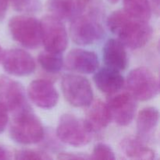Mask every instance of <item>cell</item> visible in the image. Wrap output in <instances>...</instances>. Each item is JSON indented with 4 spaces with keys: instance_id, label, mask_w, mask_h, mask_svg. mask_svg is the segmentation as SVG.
Segmentation results:
<instances>
[{
    "instance_id": "cell-1",
    "label": "cell",
    "mask_w": 160,
    "mask_h": 160,
    "mask_svg": "<svg viewBox=\"0 0 160 160\" xmlns=\"http://www.w3.org/2000/svg\"><path fill=\"white\" fill-rule=\"evenodd\" d=\"M107 25L118 40L131 49L144 47L152 36V28L148 21L135 18L124 10L112 12L108 17Z\"/></svg>"
},
{
    "instance_id": "cell-2",
    "label": "cell",
    "mask_w": 160,
    "mask_h": 160,
    "mask_svg": "<svg viewBox=\"0 0 160 160\" xmlns=\"http://www.w3.org/2000/svg\"><path fill=\"white\" fill-rule=\"evenodd\" d=\"M9 127V135L12 140L22 145L38 143L45 136L42 122L37 116L28 107L12 114Z\"/></svg>"
},
{
    "instance_id": "cell-3",
    "label": "cell",
    "mask_w": 160,
    "mask_h": 160,
    "mask_svg": "<svg viewBox=\"0 0 160 160\" xmlns=\"http://www.w3.org/2000/svg\"><path fill=\"white\" fill-rule=\"evenodd\" d=\"M94 131L84 120L72 114H64L59 118L56 136L63 143L74 147L88 145L92 139Z\"/></svg>"
},
{
    "instance_id": "cell-4",
    "label": "cell",
    "mask_w": 160,
    "mask_h": 160,
    "mask_svg": "<svg viewBox=\"0 0 160 160\" xmlns=\"http://www.w3.org/2000/svg\"><path fill=\"white\" fill-rule=\"evenodd\" d=\"M9 30L12 39L30 49L38 48L42 43L41 22L28 16H15L9 20Z\"/></svg>"
},
{
    "instance_id": "cell-5",
    "label": "cell",
    "mask_w": 160,
    "mask_h": 160,
    "mask_svg": "<svg viewBox=\"0 0 160 160\" xmlns=\"http://www.w3.org/2000/svg\"><path fill=\"white\" fill-rule=\"evenodd\" d=\"M126 85L128 92L138 101H148L159 93V82L156 75L145 67L131 70L128 75Z\"/></svg>"
},
{
    "instance_id": "cell-6",
    "label": "cell",
    "mask_w": 160,
    "mask_h": 160,
    "mask_svg": "<svg viewBox=\"0 0 160 160\" xmlns=\"http://www.w3.org/2000/svg\"><path fill=\"white\" fill-rule=\"evenodd\" d=\"M98 16L93 13H79L72 19L70 34L75 44L88 45L101 40L104 30L98 20Z\"/></svg>"
},
{
    "instance_id": "cell-7",
    "label": "cell",
    "mask_w": 160,
    "mask_h": 160,
    "mask_svg": "<svg viewBox=\"0 0 160 160\" xmlns=\"http://www.w3.org/2000/svg\"><path fill=\"white\" fill-rule=\"evenodd\" d=\"M62 91L67 102L75 107H87L93 101V91L87 78L67 74L62 78Z\"/></svg>"
},
{
    "instance_id": "cell-8",
    "label": "cell",
    "mask_w": 160,
    "mask_h": 160,
    "mask_svg": "<svg viewBox=\"0 0 160 160\" xmlns=\"http://www.w3.org/2000/svg\"><path fill=\"white\" fill-rule=\"evenodd\" d=\"M42 43L45 50L62 53L68 45V34L62 20L52 15L41 20Z\"/></svg>"
},
{
    "instance_id": "cell-9",
    "label": "cell",
    "mask_w": 160,
    "mask_h": 160,
    "mask_svg": "<svg viewBox=\"0 0 160 160\" xmlns=\"http://www.w3.org/2000/svg\"><path fill=\"white\" fill-rule=\"evenodd\" d=\"M137 101L128 92H117L109 95L107 106L112 120L119 126L129 125L136 115Z\"/></svg>"
},
{
    "instance_id": "cell-10",
    "label": "cell",
    "mask_w": 160,
    "mask_h": 160,
    "mask_svg": "<svg viewBox=\"0 0 160 160\" xmlns=\"http://www.w3.org/2000/svg\"><path fill=\"white\" fill-rule=\"evenodd\" d=\"M0 102L12 114L29 107L22 84L4 75L0 76Z\"/></svg>"
},
{
    "instance_id": "cell-11",
    "label": "cell",
    "mask_w": 160,
    "mask_h": 160,
    "mask_svg": "<svg viewBox=\"0 0 160 160\" xmlns=\"http://www.w3.org/2000/svg\"><path fill=\"white\" fill-rule=\"evenodd\" d=\"M0 62L6 73L16 77L28 76L36 69L34 58L28 52L20 48L3 52Z\"/></svg>"
},
{
    "instance_id": "cell-12",
    "label": "cell",
    "mask_w": 160,
    "mask_h": 160,
    "mask_svg": "<svg viewBox=\"0 0 160 160\" xmlns=\"http://www.w3.org/2000/svg\"><path fill=\"white\" fill-rule=\"evenodd\" d=\"M30 99L38 107L49 109L58 103L59 94L49 81L38 79L33 81L29 84L28 90Z\"/></svg>"
},
{
    "instance_id": "cell-13",
    "label": "cell",
    "mask_w": 160,
    "mask_h": 160,
    "mask_svg": "<svg viewBox=\"0 0 160 160\" xmlns=\"http://www.w3.org/2000/svg\"><path fill=\"white\" fill-rule=\"evenodd\" d=\"M64 64L71 71L90 74L98 70L99 62L94 52L75 48L69 52Z\"/></svg>"
},
{
    "instance_id": "cell-14",
    "label": "cell",
    "mask_w": 160,
    "mask_h": 160,
    "mask_svg": "<svg viewBox=\"0 0 160 160\" xmlns=\"http://www.w3.org/2000/svg\"><path fill=\"white\" fill-rule=\"evenodd\" d=\"M93 77L96 87L103 93L110 95L120 92L125 84V80L120 71L106 67L95 72Z\"/></svg>"
},
{
    "instance_id": "cell-15",
    "label": "cell",
    "mask_w": 160,
    "mask_h": 160,
    "mask_svg": "<svg viewBox=\"0 0 160 160\" xmlns=\"http://www.w3.org/2000/svg\"><path fill=\"white\" fill-rule=\"evenodd\" d=\"M102 56L106 67L119 71L125 70L128 67V57L126 47L118 39L110 38L105 43Z\"/></svg>"
},
{
    "instance_id": "cell-16",
    "label": "cell",
    "mask_w": 160,
    "mask_h": 160,
    "mask_svg": "<svg viewBox=\"0 0 160 160\" xmlns=\"http://www.w3.org/2000/svg\"><path fill=\"white\" fill-rule=\"evenodd\" d=\"M120 150L127 159L152 160L156 153L139 137L128 136L120 143Z\"/></svg>"
},
{
    "instance_id": "cell-17",
    "label": "cell",
    "mask_w": 160,
    "mask_h": 160,
    "mask_svg": "<svg viewBox=\"0 0 160 160\" xmlns=\"http://www.w3.org/2000/svg\"><path fill=\"white\" fill-rule=\"evenodd\" d=\"M87 107L84 120L94 132L104 129L110 123L112 118L106 103L101 100H95Z\"/></svg>"
},
{
    "instance_id": "cell-18",
    "label": "cell",
    "mask_w": 160,
    "mask_h": 160,
    "mask_svg": "<svg viewBox=\"0 0 160 160\" xmlns=\"http://www.w3.org/2000/svg\"><path fill=\"white\" fill-rule=\"evenodd\" d=\"M159 120V112L157 108L145 107L138 114L137 129L139 138L142 140L152 135Z\"/></svg>"
},
{
    "instance_id": "cell-19",
    "label": "cell",
    "mask_w": 160,
    "mask_h": 160,
    "mask_svg": "<svg viewBox=\"0 0 160 160\" xmlns=\"http://www.w3.org/2000/svg\"><path fill=\"white\" fill-rule=\"evenodd\" d=\"M46 6L50 15L61 20H72L77 15L76 0H48Z\"/></svg>"
},
{
    "instance_id": "cell-20",
    "label": "cell",
    "mask_w": 160,
    "mask_h": 160,
    "mask_svg": "<svg viewBox=\"0 0 160 160\" xmlns=\"http://www.w3.org/2000/svg\"><path fill=\"white\" fill-rule=\"evenodd\" d=\"M123 10L135 18L145 21L151 18L152 9L148 0H123Z\"/></svg>"
},
{
    "instance_id": "cell-21",
    "label": "cell",
    "mask_w": 160,
    "mask_h": 160,
    "mask_svg": "<svg viewBox=\"0 0 160 160\" xmlns=\"http://www.w3.org/2000/svg\"><path fill=\"white\" fill-rule=\"evenodd\" d=\"M38 62L46 72L56 73L60 71L64 66L62 53L54 52L48 50L42 52L38 56Z\"/></svg>"
},
{
    "instance_id": "cell-22",
    "label": "cell",
    "mask_w": 160,
    "mask_h": 160,
    "mask_svg": "<svg viewBox=\"0 0 160 160\" xmlns=\"http://www.w3.org/2000/svg\"><path fill=\"white\" fill-rule=\"evenodd\" d=\"M12 9L22 12H37L42 8L41 0H8Z\"/></svg>"
},
{
    "instance_id": "cell-23",
    "label": "cell",
    "mask_w": 160,
    "mask_h": 160,
    "mask_svg": "<svg viewBox=\"0 0 160 160\" xmlns=\"http://www.w3.org/2000/svg\"><path fill=\"white\" fill-rule=\"evenodd\" d=\"M16 159L19 160H46L52 159V158L47 154L46 152L34 149H20L18 150L14 154Z\"/></svg>"
},
{
    "instance_id": "cell-24",
    "label": "cell",
    "mask_w": 160,
    "mask_h": 160,
    "mask_svg": "<svg viewBox=\"0 0 160 160\" xmlns=\"http://www.w3.org/2000/svg\"><path fill=\"white\" fill-rule=\"evenodd\" d=\"M90 156L92 159L113 160L116 159L113 150L109 145L104 143H98L95 145L92 156Z\"/></svg>"
},
{
    "instance_id": "cell-25",
    "label": "cell",
    "mask_w": 160,
    "mask_h": 160,
    "mask_svg": "<svg viewBox=\"0 0 160 160\" xmlns=\"http://www.w3.org/2000/svg\"><path fill=\"white\" fill-rule=\"evenodd\" d=\"M9 121V111L0 102V134L6 130Z\"/></svg>"
},
{
    "instance_id": "cell-26",
    "label": "cell",
    "mask_w": 160,
    "mask_h": 160,
    "mask_svg": "<svg viewBox=\"0 0 160 160\" xmlns=\"http://www.w3.org/2000/svg\"><path fill=\"white\" fill-rule=\"evenodd\" d=\"M57 158L60 159H91V156L88 155L75 152L59 153Z\"/></svg>"
},
{
    "instance_id": "cell-27",
    "label": "cell",
    "mask_w": 160,
    "mask_h": 160,
    "mask_svg": "<svg viewBox=\"0 0 160 160\" xmlns=\"http://www.w3.org/2000/svg\"><path fill=\"white\" fill-rule=\"evenodd\" d=\"M8 0H0V20H2L6 16L8 9Z\"/></svg>"
},
{
    "instance_id": "cell-28",
    "label": "cell",
    "mask_w": 160,
    "mask_h": 160,
    "mask_svg": "<svg viewBox=\"0 0 160 160\" xmlns=\"http://www.w3.org/2000/svg\"><path fill=\"white\" fill-rule=\"evenodd\" d=\"M151 5L152 9L156 16L159 14V0H148Z\"/></svg>"
},
{
    "instance_id": "cell-29",
    "label": "cell",
    "mask_w": 160,
    "mask_h": 160,
    "mask_svg": "<svg viewBox=\"0 0 160 160\" xmlns=\"http://www.w3.org/2000/svg\"><path fill=\"white\" fill-rule=\"evenodd\" d=\"M11 153L6 148L0 146V159H9Z\"/></svg>"
},
{
    "instance_id": "cell-30",
    "label": "cell",
    "mask_w": 160,
    "mask_h": 160,
    "mask_svg": "<svg viewBox=\"0 0 160 160\" xmlns=\"http://www.w3.org/2000/svg\"><path fill=\"white\" fill-rule=\"evenodd\" d=\"M2 53H3L2 48V47L0 46V62H1V59H2Z\"/></svg>"
},
{
    "instance_id": "cell-31",
    "label": "cell",
    "mask_w": 160,
    "mask_h": 160,
    "mask_svg": "<svg viewBox=\"0 0 160 160\" xmlns=\"http://www.w3.org/2000/svg\"><path fill=\"white\" fill-rule=\"evenodd\" d=\"M118 1L119 0H108V2H109L112 3V4H114V3H117Z\"/></svg>"
}]
</instances>
